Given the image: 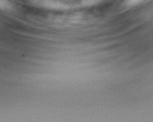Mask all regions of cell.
<instances>
[{"instance_id":"2","label":"cell","mask_w":153,"mask_h":122,"mask_svg":"<svg viewBox=\"0 0 153 122\" xmlns=\"http://www.w3.org/2000/svg\"><path fill=\"white\" fill-rule=\"evenodd\" d=\"M142 1V0H134V2H136V1Z\"/></svg>"},{"instance_id":"1","label":"cell","mask_w":153,"mask_h":122,"mask_svg":"<svg viewBox=\"0 0 153 122\" xmlns=\"http://www.w3.org/2000/svg\"><path fill=\"white\" fill-rule=\"evenodd\" d=\"M8 2L7 0H0V7H8Z\"/></svg>"}]
</instances>
